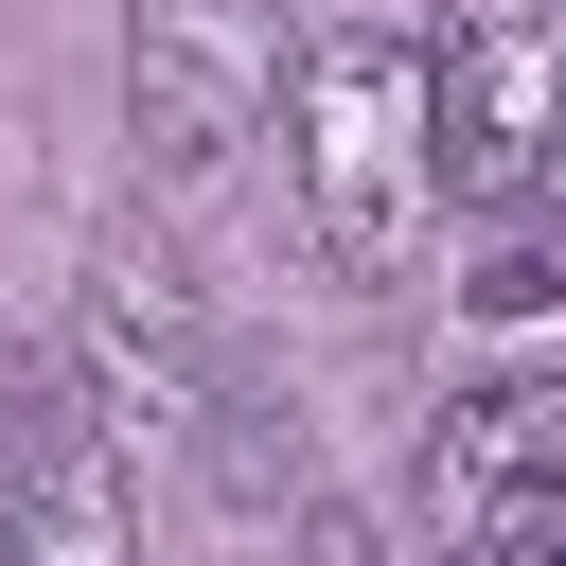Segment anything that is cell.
<instances>
[{
  "label": "cell",
  "mask_w": 566,
  "mask_h": 566,
  "mask_svg": "<svg viewBox=\"0 0 566 566\" xmlns=\"http://www.w3.org/2000/svg\"><path fill=\"white\" fill-rule=\"evenodd\" d=\"M424 71H442V195L460 212H513L566 177V0H442Z\"/></svg>",
  "instance_id": "277c9868"
},
{
  "label": "cell",
  "mask_w": 566,
  "mask_h": 566,
  "mask_svg": "<svg viewBox=\"0 0 566 566\" xmlns=\"http://www.w3.org/2000/svg\"><path fill=\"white\" fill-rule=\"evenodd\" d=\"M283 177H301V248L336 283H407L424 230L460 212L442 195V71H424V35L318 18L301 71H283Z\"/></svg>",
  "instance_id": "6da1fadb"
},
{
  "label": "cell",
  "mask_w": 566,
  "mask_h": 566,
  "mask_svg": "<svg viewBox=\"0 0 566 566\" xmlns=\"http://www.w3.org/2000/svg\"><path fill=\"white\" fill-rule=\"evenodd\" d=\"M531 495H566V371H478V389L424 424L407 513H424V548H460V531H495V513H531Z\"/></svg>",
  "instance_id": "8992f818"
},
{
  "label": "cell",
  "mask_w": 566,
  "mask_h": 566,
  "mask_svg": "<svg viewBox=\"0 0 566 566\" xmlns=\"http://www.w3.org/2000/svg\"><path fill=\"white\" fill-rule=\"evenodd\" d=\"M442 301H460V318H495V336H513V318H548V301H566V230H548V195L478 212V230H460V283H442Z\"/></svg>",
  "instance_id": "52a82bcc"
},
{
  "label": "cell",
  "mask_w": 566,
  "mask_h": 566,
  "mask_svg": "<svg viewBox=\"0 0 566 566\" xmlns=\"http://www.w3.org/2000/svg\"><path fill=\"white\" fill-rule=\"evenodd\" d=\"M0 566H142L124 424L88 407V371H18L0 407Z\"/></svg>",
  "instance_id": "5b68a950"
},
{
  "label": "cell",
  "mask_w": 566,
  "mask_h": 566,
  "mask_svg": "<svg viewBox=\"0 0 566 566\" xmlns=\"http://www.w3.org/2000/svg\"><path fill=\"white\" fill-rule=\"evenodd\" d=\"M71 371H88V407L124 424V442H177L212 495H248V513H283V478H301V442H265V389L230 371V336H212V301L124 230V248H88V283H71Z\"/></svg>",
  "instance_id": "7a4b0ae2"
},
{
  "label": "cell",
  "mask_w": 566,
  "mask_h": 566,
  "mask_svg": "<svg viewBox=\"0 0 566 566\" xmlns=\"http://www.w3.org/2000/svg\"><path fill=\"white\" fill-rule=\"evenodd\" d=\"M283 71H301L283 0H124V106L159 177H230L283 124Z\"/></svg>",
  "instance_id": "3957f363"
},
{
  "label": "cell",
  "mask_w": 566,
  "mask_h": 566,
  "mask_svg": "<svg viewBox=\"0 0 566 566\" xmlns=\"http://www.w3.org/2000/svg\"><path fill=\"white\" fill-rule=\"evenodd\" d=\"M301 566H371V531H318V548H301Z\"/></svg>",
  "instance_id": "ba28073f"
}]
</instances>
